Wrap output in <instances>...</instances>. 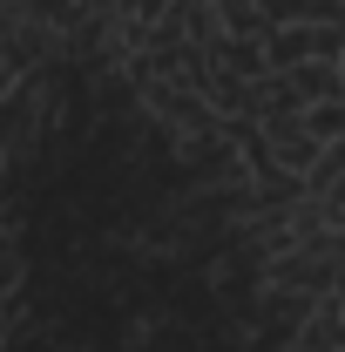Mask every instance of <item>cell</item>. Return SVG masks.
<instances>
[{
    "mask_svg": "<svg viewBox=\"0 0 345 352\" xmlns=\"http://www.w3.org/2000/svg\"><path fill=\"white\" fill-rule=\"evenodd\" d=\"M163 325H170V311H135L129 325H122V346H129V352H149Z\"/></svg>",
    "mask_w": 345,
    "mask_h": 352,
    "instance_id": "1",
    "label": "cell"
},
{
    "mask_svg": "<svg viewBox=\"0 0 345 352\" xmlns=\"http://www.w3.org/2000/svg\"><path fill=\"white\" fill-rule=\"evenodd\" d=\"M197 278H203V292H230V285H237V258H223V251H216V258L197 264Z\"/></svg>",
    "mask_w": 345,
    "mask_h": 352,
    "instance_id": "2",
    "label": "cell"
},
{
    "mask_svg": "<svg viewBox=\"0 0 345 352\" xmlns=\"http://www.w3.org/2000/svg\"><path fill=\"white\" fill-rule=\"evenodd\" d=\"M223 339H230V346H237V352H258L264 325H258V318H230V332H223Z\"/></svg>",
    "mask_w": 345,
    "mask_h": 352,
    "instance_id": "3",
    "label": "cell"
}]
</instances>
